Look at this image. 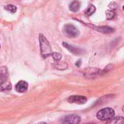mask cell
Here are the masks:
<instances>
[{
	"label": "cell",
	"mask_w": 124,
	"mask_h": 124,
	"mask_svg": "<svg viewBox=\"0 0 124 124\" xmlns=\"http://www.w3.org/2000/svg\"><path fill=\"white\" fill-rule=\"evenodd\" d=\"M39 43H40V48H41V53L43 58H46L52 55V48L51 45L47 40V39L42 34H39Z\"/></svg>",
	"instance_id": "6da1fadb"
},
{
	"label": "cell",
	"mask_w": 124,
	"mask_h": 124,
	"mask_svg": "<svg viewBox=\"0 0 124 124\" xmlns=\"http://www.w3.org/2000/svg\"><path fill=\"white\" fill-rule=\"evenodd\" d=\"M115 115V111L111 107H106L99 110L97 113V118L100 121H109Z\"/></svg>",
	"instance_id": "7a4b0ae2"
},
{
	"label": "cell",
	"mask_w": 124,
	"mask_h": 124,
	"mask_svg": "<svg viewBox=\"0 0 124 124\" xmlns=\"http://www.w3.org/2000/svg\"><path fill=\"white\" fill-rule=\"evenodd\" d=\"M80 122V116L76 114H73L64 117L61 121V124H78Z\"/></svg>",
	"instance_id": "3957f363"
},
{
	"label": "cell",
	"mask_w": 124,
	"mask_h": 124,
	"mask_svg": "<svg viewBox=\"0 0 124 124\" xmlns=\"http://www.w3.org/2000/svg\"><path fill=\"white\" fill-rule=\"evenodd\" d=\"M65 33L70 37H76L79 35V30L72 24H66L64 26Z\"/></svg>",
	"instance_id": "277c9868"
},
{
	"label": "cell",
	"mask_w": 124,
	"mask_h": 124,
	"mask_svg": "<svg viewBox=\"0 0 124 124\" xmlns=\"http://www.w3.org/2000/svg\"><path fill=\"white\" fill-rule=\"evenodd\" d=\"M68 101L70 103L84 105L87 102V99L86 96H72L68 98Z\"/></svg>",
	"instance_id": "5b68a950"
},
{
	"label": "cell",
	"mask_w": 124,
	"mask_h": 124,
	"mask_svg": "<svg viewBox=\"0 0 124 124\" xmlns=\"http://www.w3.org/2000/svg\"><path fill=\"white\" fill-rule=\"evenodd\" d=\"M62 45H63V46H64L65 48H67L70 53H73V54H75V55H80V54H81V53H83V50H82L81 49H80V48H76V47H74V46H73V45H69V44L67 43V42H62Z\"/></svg>",
	"instance_id": "8992f818"
},
{
	"label": "cell",
	"mask_w": 124,
	"mask_h": 124,
	"mask_svg": "<svg viewBox=\"0 0 124 124\" xmlns=\"http://www.w3.org/2000/svg\"><path fill=\"white\" fill-rule=\"evenodd\" d=\"M28 83L23 80L19 81L15 86V91L19 93H24L28 90Z\"/></svg>",
	"instance_id": "52a82bcc"
},
{
	"label": "cell",
	"mask_w": 124,
	"mask_h": 124,
	"mask_svg": "<svg viewBox=\"0 0 124 124\" xmlns=\"http://www.w3.org/2000/svg\"><path fill=\"white\" fill-rule=\"evenodd\" d=\"M8 77V71L6 67H0V86L6 83Z\"/></svg>",
	"instance_id": "ba28073f"
},
{
	"label": "cell",
	"mask_w": 124,
	"mask_h": 124,
	"mask_svg": "<svg viewBox=\"0 0 124 124\" xmlns=\"http://www.w3.org/2000/svg\"><path fill=\"white\" fill-rule=\"evenodd\" d=\"M93 27H94V29H96L97 31L104 34H109L114 31V29L109 26H93Z\"/></svg>",
	"instance_id": "9c48e42d"
},
{
	"label": "cell",
	"mask_w": 124,
	"mask_h": 124,
	"mask_svg": "<svg viewBox=\"0 0 124 124\" xmlns=\"http://www.w3.org/2000/svg\"><path fill=\"white\" fill-rule=\"evenodd\" d=\"M124 118L122 116H118L116 118H113L110 120H109V121H108V123L106 124H124Z\"/></svg>",
	"instance_id": "30bf717a"
},
{
	"label": "cell",
	"mask_w": 124,
	"mask_h": 124,
	"mask_svg": "<svg viewBox=\"0 0 124 124\" xmlns=\"http://www.w3.org/2000/svg\"><path fill=\"white\" fill-rule=\"evenodd\" d=\"M69 8L73 12H77L80 9V3L78 1H73L70 3Z\"/></svg>",
	"instance_id": "8fae6325"
},
{
	"label": "cell",
	"mask_w": 124,
	"mask_h": 124,
	"mask_svg": "<svg viewBox=\"0 0 124 124\" xmlns=\"http://www.w3.org/2000/svg\"><path fill=\"white\" fill-rule=\"evenodd\" d=\"M95 10H96V7H95L94 5L91 4V5L86 9L85 13H86V15H92V14L95 12Z\"/></svg>",
	"instance_id": "7c38bea8"
},
{
	"label": "cell",
	"mask_w": 124,
	"mask_h": 124,
	"mask_svg": "<svg viewBox=\"0 0 124 124\" xmlns=\"http://www.w3.org/2000/svg\"><path fill=\"white\" fill-rule=\"evenodd\" d=\"M5 10L12 12V13H14L17 11V7L15 5H12V4H9V5H7L5 7Z\"/></svg>",
	"instance_id": "4fadbf2b"
},
{
	"label": "cell",
	"mask_w": 124,
	"mask_h": 124,
	"mask_svg": "<svg viewBox=\"0 0 124 124\" xmlns=\"http://www.w3.org/2000/svg\"><path fill=\"white\" fill-rule=\"evenodd\" d=\"M116 16V13L113 10H108L106 11V18L108 20H111Z\"/></svg>",
	"instance_id": "5bb4252c"
},
{
	"label": "cell",
	"mask_w": 124,
	"mask_h": 124,
	"mask_svg": "<svg viewBox=\"0 0 124 124\" xmlns=\"http://www.w3.org/2000/svg\"><path fill=\"white\" fill-rule=\"evenodd\" d=\"M52 55L53 58H54L55 60H57V61H60V60L61 59V58H62L61 54L59 53H56V52H55V53H52Z\"/></svg>",
	"instance_id": "9a60e30c"
},
{
	"label": "cell",
	"mask_w": 124,
	"mask_h": 124,
	"mask_svg": "<svg viewBox=\"0 0 124 124\" xmlns=\"http://www.w3.org/2000/svg\"><path fill=\"white\" fill-rule=\"evenodd\" d=\"M109 7L111 9V10H115V9L117 8V4H116V3H115V2H111V3L109 4Z\"/></svg>",
	"instance_id": "2e32d148"
},
{
	"label": "cell",
	"mask_w": 124,
	"mask_h": 124,
	"mask_svg": "<svg viewBox=\"0 0 124 124\" xmlns=\"http://www.w3.org/2000/svg\"><path fill=\"white\" fill-rule=\"evenodd\" d=\"M46 124V123H42V122H41V123H38V124Z\"/></svg>",
	"instance_id": "e0dca14e"
}]
</instances>
